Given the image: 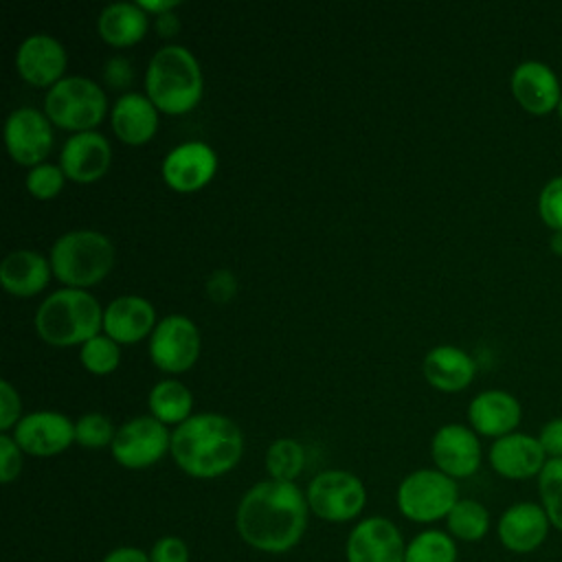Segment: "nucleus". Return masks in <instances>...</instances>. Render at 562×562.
<instances>
[{
	"label": "nucleus",
	"instance_id": "f257e3e1",
	"mask_svg": "<svg viewBox=\"0 0 562 562\" xmlns=\"http://www.w3.org/2000/svg\"><path fill=\"white\" fill-rule=\"evenodd\" d=\"M307 514L305 492L296 483L266 479L241 496L235 527L248 547L263 553H285L303 538Z\"/></svg>",
	"mask_w": 562,
	"mask_h": 562
},
{
	"label": "nucleus",
	"instance_id": "f03ea898",
	"mask_svg": "<svg viewBox=\"0 0 562 562\" xmlns=\"http://www.w3.org/2000/svg\"><path fill=\"white\" fill-rule=\"evenodd\" d=\"M176 465L193 479L228 474L244 454L241 428L222 413H195L171 430Z\"/></svg>",
	"mask_w": 562,
	"mask_h": 562
},
{
	"label": "nucleus",
	"instance_id": "7ed1b4c3",
	"mask_svg": "<svg viewBox=\"0 0 562 562\" xmlns=\"http://www.w3.org/2000/svg\"><path fill=\"white\" fill-rule=\"evenodd\" d=\"M145 94L169 116H182L198 108L204 94V75L198 57L182 44L158 48L145 70Z\"/></svg>",
	"mask_w": 562,
	"mask_h": 562
},
{
	"label": "nucleus",
	"instance_id": "20e7f679",
	"mask_svg": "<svg viewBox=\"0 0 562 562\" xmlns=\"http://www.w3.org/2000/svg\"><path fill=\"white\" fill-rule=\"evenodd\" d=\"M35 331L53 347H81L103 331V307L88 290L59 288L40 303Z\"/></svg>",
	"mask_w": 562,
	"mask_h": 562
},
{
	"label": "nucleus",
	"instance_id": "39448f33",
	"mask_svg": "<svg viewBox=\"0 0 562 562\" xmlns=\"http://www.w3.org/2000/svg\"><path fill=\"white\" fill-rule=\"evenodd\" d=\"M112 239L94 228H72L55 239L48 259L53 277L64 288L88 290L99 285L114 268Z\"/></svg>",
	"mask_w": 562,
	"mask_h": 562
},
{
	"label": "nucleus",
	"instance_id": "423d86ee",
	"mask_svg": "<svg viewBox=\"0 0 562 562\" xmlns=\"http://www.w3.org/2000/svg\"><path fill=\"white\" fill-rule=\"evenodd\" d=\"M44 114L59 130L92 132L108 114V94L94 79L70 75L46 90Z\"/></svg>",
	"mask_w": 562,
	"mask_h": 562
},
{
	"label": "nucleus",
	"instance_id": "0eeeda50",
	"mask_svg": "<svg viewBox=\"0 0 562 562\" xmlns=\"http://www.w3.org/2000/svg\"><path fill=\"white\" fill-rule=\"evenodd\" d=\"M459 501V485L437 468H422L406 474L395 492L397 509L404 518L430 525L446 520Z\"/></svg>",
	"mask_w": 562,
	"mask_h": 562
},
{
	"label": "nucleus",
	"instance_id": "6e6552de",
	"mask_svg": "<svg viewBox=\"0 0 562 562\" xmlns=\"http://www.w3.org/2000/svg\"><path fill=\"white\" fill-rule=\"evenodd\" d=\"M305 498L316 518L325 522H349L362 514L367 487L353 472L323 470L310 481Z\"/></svg>",
	"mask_w": 562,
	"mask_h": 562
},
{
	"label": "nucleus",
	"instance_id": "1a4fd4ad",
	"mask_svg": "<svg viewBox=\"0 0 562 562\" xmlns=\"http://www.w3.org/2000/svg\"><path fill=\"white\" fill-rule=\"evenodd\" d=\"M149 360L162 373L189 371L202 351L198 325L184 314H167L158 321L149 336Z\"/></svg>",
	"mask_w": 562,
	"mask_h": 562
},
{
	"label": "nucleus",
	"instance_id": "9d476101",
	"mask_svg": "<svg viewBox=\"0 0 562 562\" xmlns=\"http://www.w3.org/2000/svg\"><path fill=\"white\" fill-rule=\"evenodd\" d=\"M112 459L125 470H145L171 452V432L151 415H138L116 428Z\"/></svg>",
	"mask_w": 562,
	"mask_h": 562
},
{
	"label": "nucleus",
	"instance_id": "9b49d317",
	"mask_svg": "<svg viewBox=\"0 0 562 562\" xmlns=\"http://www.w3.org/2000/svg\"><path fill=\"white\" fill-rule=\"evenodd\" d=\"M53 127L44 112L31 105L15 108L4 121V147L13 162L29 169L46 162L55 143Z\"/></svg>",
	"mask_w": 562,
	"mask_h": 562
},
{
	"label": "nucleus",
	"instance_id": "f8f14e48",
	"mask_svg": "<svg viewBox=\"0 0 562 562\" xmlns=\"http://www.w3.org/2000/svg\"><path fill=\"white\" fill-rule=\"evenodd\" d=\"M165 184L176 193H195L217 173V154L204 140H187L167 151L160 165Z\"/></svg>",
	"mask_w": 562,
	"mask_h": 562
},
{
	"label": "nucleus",
	"instance_id": "ddd939ff",
	"mask_svg": "<svg viewBox=\"0 0 562 562\" xmlns=\"http://www.w3.org/2000/svg\"><path fill=\"white\" fill-rule=\"evenodd\" d=\"M430 457L439 472L457 481L476 474L483 450L479 435L470 426L443 424L430 439Z\"/></svg>",
	"mask_w": 562,
	"mask_h": 562
},
{
	"label": "nucleus",
	"instance_id": "4468645a",
	"mask_svg": "<svg viewBox=\"0 0 562 562\" xmlns=\"http://www.w3.org/2000/svg\"><path fill=\"white\" fill-rule=\"evenodd\" d=\"M406 544L393 520L369 516L356 522L345 542L347 562H404Z\"/></svg>",
	"mask_w": 562,
	"mask_h": 562
},
{
	"label": "nucleus",
	"instance_id": "2eb2a0df",
	"mask_svg": "<svg viewBox=\"0 0 562 562\" xmlns=\"http://www.w3.org/2000/svg\"><path fill=\"white\" fill-rule=\"evenodd\" d=\"M68 55L64 44L48 33H33L24 37L15 50L18 75L35 88H53L66 75Z\"/></svg>",
	"mask_w": 562,
	"mask_h": 562
},
{
	"label": "nucleus",
	"instance_id": "dca6fc26",
	"mask_svg": "<svg viewBox=\"0 0 562 562\" xmlns=\"http://www.w3.org/2000/svg\"><path fill=\"white\" fill-rule=\"evenodd\" d=\"M13 439L24 454L55 457L75 443V422L57 411H35L18 422Z\"/></svg>",
	"mask_w": 562,
	"mask_h": 562
},
{
	"label": "nucleus",
	"instance_id": "f3484780",
	"mask_svg": "<svg viewBox=\"0 0 562 562\" xmlns=\"http://www.w3.org/2000/svg\"><path fill=\"white\" fill-rule=\"evenodd\" d=\"M549 531L551 520L542 505L533 501H518L509 505L496 522L498 542L516 555H527L540 549L549 538Z\"/></svg>",
	"mask_w": 562,
	"mask_h": 562
},
{
	"label": "nucleus",
	"instance_id": "a211bd4d",
	"mask_svg": "<svg viewBox=\"0 0 562 562\" xmlns=\"http://www.w3.org/2000/svg\"><path fill=\"white\" fill-rule=\"evenodd\" d=\"M110 165V140L97 130L72 134L59 151V167L64 169L66 178L77 184H92L101 180L108 173Z\"/></svg>",
	"mask_w": 562,
	"mask_h": 562
},
{
	"label": "nucleus",
	"instance_id": "6ab92c4d",
	"mask_svg": "<svg viewBox=\"0 0 562 562\" xmlns=\"http://www.w3.org/2000/svg\"><path fill=\"white\" fill-rule=\"evenodd\" d=\"M487 459L492 470L509 481L533 479L549 461L538 437H531L527 432H509L501 439H494Z\"/></svg>",
	"mask_w": 562,
	"mask_h": 562
},
{
	"label": "nucleus",
	"instance_id": "aec40b11",
	"mask_svg": "<svg viewBox=\"0 0 562 562\" xmlns=\"http://www.w3.org/2000/svg\"><path fill=\"white\" fill-rule=\"evenodd\" d=\"M509 90L518 105L536 116L558 110V103L562 99L555 72L547 64L533 59L522 61L514 68L509 77Z\"/></svg>",
	"mask_w": 562,
	"mask_h": 562
},
{
	"label": "nucleus",
	"instance_id": "412c9836",
	"mask_svg": "<svg viewBox=\"0 0 562 562\" xmlns=\"http://www.w3.org/2000/svg\"><path fill=\"white\" fill-rule=\"evenodd\" d=\"M156 325L154 305L138 294L116 296L103 310V334L119 345H136L149 338Z\"/></svg>",
	"mask_w": 562,
	"mask_h": 562
},
{
	"label": "nucleus",
	"instance_id": "4be33fe9",
	"mask_svg": "<svg viewBox=\"0 0 562 562\" xmlns=\"http://www.w3.org/2000/svg\"><path fill=\"white\" fill-rule=\"evenodd\" d=\"M522 417L520 402L501 389L481 391L468 406V422L476 435L501 439L516 432Z\"/></svg>",
	"mask_w": 562,
	"mask_h": 562
},
{
	"label": "nucleus",
	"instance_id": "5701e85b",
	"mask_svg": "<svg viewBox=\"0 0 562 562\" xmlns=\"http://www.w3.org/2000/svg\"><path fill=\"white\" fill-rule=\"evenodd\" d=\"M158 108L140 92H123L110 108L114 136L132 147L147 145L158 132Z\"/></svg>",
	"mask_w": 562,
	"mask_h": 562
},
{
	"label": "nucleus",
	"instance_id": "b1692460",
	"mask_svg": "<svg viewBox=\"0 0 562 562\" xmlns=\"http://www.w3.org/2000/svg\"><path fill=\"white\" fill-rule=\"evenodd\" d=\"M426 382L441 393H459L468 389L476 375L474 358L454 345H437L422 360Z\"/></svg>",
	"mask_w": 562,
	"mask_h": 562
},
{
	"label": "nucleus",
	"instance_id": "393cba45",
	"mask_svg": "<svg viewBox=\"0 0 562 562\" xmlns=\"http://www.w3.org/2000/svg\"><path fill=\"white\" fill-rule=\"evenodd\" d=\"M50 274H53L50 259H46L44 255L31 248L11 250L0 263L2 288L4 292L18 299H31L42 290H46Z\"/></svg>",
	"mask_w": 562,
	"mask_h": 562
},
{
	"label": "nucleus",
	"instance_id": "a878e982",
	"mask_svg": "<svg viewBox=\"0 0 562 562\" xmlns=\"http://www.w3.org/2000/svg\"><path fill=\"white\" fill-rule=\"evenodd\" d=\"M149 31V15L136 2L105 4L97 18L99 37L112 48H130Z\"/></svg>",
	"mask_w": 562,
	"mask_h": 562
},
{
	"label": "nucleus",
	"instance_id": "bb28decb",
	"mask_svg": "<svg viewBox=\"0 0 562 562\" xmlns=\"http://www.w3.org/2000/svg\"><path fill=\"white\" fill-rule=\"evenodd\" d=\"M149 415L165 426H180L193 413V393L176 378L156 382L147 395Z\"/></svg>",
	"mask_w": 562,
	"mask_h": 562
},
{
	"label": "nucleus",
	"instance_id": "cd10ccee",
	"mask_svg": "<svg viewBox=\"0 0 562 562\" xmlns=\"http://www.w3.org/2000/svg\"><path fill=\"white\" fill-rule=\"evenodd\" d=\"M448 533L461 542H479L492 527L490 512L474 498H459L446 518Z\"/></svg>",
	"mask_w": 562,
	"mask_h": 562
},
{
	"label": "nucleus",
	"instance_id": "c85d7f7f",
	"mask_svg": "<svg viewBox=\"0 0 562 562\" xmlns=\"http://www.w3.org/2000/svg\"><path fill=\"white\" fill-rule=\"evenodd\" d=\"M263 463L270 479L294 483L305 468V448L292 437L274 439L266 450Z\"/></svg>",
	"mask_w": 562,
	"mask_h": 562
},
{
	"label": "nucleus",
	"instance_id": "c756f323",
	"mask_svg": "<svg viewBox=\"0 0 562 562\" xmlns=\"http://www.w3.org/2000/svg\"><path fill=\"white\" fill-rule=\"evenodd\" d=\"M457 540L441 529L419 531L404 553V562H457Z\"/></svg>",
	"mask_w": 562,
	"mask_h": 562
},
{
	"label": "nucleus",
	"instance_id": "7c9ffc66",
	"mask_svg": "<svg viewBox=\"0 0 562 562\" xmlns=\"http://www.w3.org/2000/svg\"><path fill=\"white\" fill-rule=\"evenodd\" d=\"M79 362L92 375H110L121 364V345L101 331L79 347Z\"/></svg>",
	"mask_w": 562,
	"mask_h": 562
},
{
	"label": "nucleus",
	"instance_id": "2f4dec72",
	"mask_svg": "<svg viewBox=\"0 0 562 562\" xmlns=\"http://www.w3.org/2000/svg\"><path fill=\"white\" fill-rule=\"evenodd\" d=\"M538 494L551 527L562 531V459H549L544 463L538 474Z\"/></svg>",
	"mask_w": 562,
	"mask_h": 562
},
{
	"label": "nucleus",
	"instance_id": "473e14b6",
	"mask_svg": "<svg viewBox=\"0 0 562 562\" xmlns=\"http://www.w3.org/2000/svg\"><path fill=\"white\" fill-rule=\"evenodd\" d=\"M116 435V428L112 426L110 417L103 413H83L75 422V443L88 450H99L105 446H112Z\"/></svg>",
	"mask_w": 562,
	"mask_h": 562
},
{
	"label": "nucleus",
	"instance_id": "72a5a7b5",
	"mask_svg": "<svg viewBox=\"0 0 562 562\" xmlns=\"http://www.w3.org/2000/svg\"><path fill=\"white\" fill-rule=\"evenodd\" d=\"M66 180L68 178L59 165L42 162V165L29 169L24 184H26V191L31 193V198L46 202V200H55L61 193Z\"/></svg>",
	"mask_w": 562,
	"mask_h": 562
},
{
	"label": "nucleus",
	"instance_id": "f704fd0d",
	"mask_svg": "<svg viewBox=\"0 0 562 562\" xmlns=\"http://www.w3.org/2000/svg\"><path fill=\"white\" fill-rule=\"evenodd\" d=\"M538 213L551 231H562V176L551 178L538 195Z\"/></svg>",
	"mask_w": 562,
	"mask_h": 562
},
{
	"label": "nucleus",
	"instance_id": "c9c22d12",
	"mask_svg": "<svg viewBox=\"0 0 562 562\" xmlns=\"http://www.w3.org/2000/svg\"><path fill=\"white\" fill-rule=\"evenodd\" d=\"M22 463H24L22 448L15 443L13 435L2 432L0 435V481L4 485L13 483L22 472Z\"/></svg>",
	"mask_w": 562,
	"mask_h": 562
},
{
	"label": "nucleus",
	"instance_id": "e433bc0d",
	"mask_svg": "<svg viewBox=\"0 0 562 562\" xmlns=\"http://www.w3.org/2000/svg\"><path fill=\"white\" fill-rule=\"evenodd\" d=\"M22 397L9 380H0V430L9 432L22 419Z\"/></svg>",
	"mask_w": 562,
	"mask_h": 562
},
{
	"label": "nucleus",
	"instance_id": "4c0bfd02",
	"mask_svg": "<svg viewBox=\"0 0 562 562\" xmlns=\"http://www.w3.org/2000/svg\"><path fill=\"white\" fill-rule=\"evenodd\" d=\"M134 81V66L127 57L114 55L103 64V83L110 90H127Z\"/></svg>",
	"mask_w": 562,
	"mask_h": 562
},
{
	"label": "nucleus",
	"instance_id": "58836bf2",
	"mask_svg": "<svg viewBox=\"0 0 562 562\" xmlns=\"http://www.w3.org/2000/svg\"><path fill=\"white\" fill-rule=\"evenodd\" d=\"M151 562H189V547L178 536H162L149 551Z\"/></svg>",
	"mask_w": 562,
	"mask_h": 562
},
{
	"label": "nucleus",
	"instance_id": "ea45409f",
	"mask_svg": "<svg viewBox=\"0 0 562 562\" xmlns=\"http://www.w3.org/2000/svg\"><path fill=\"white\" fill-rule=\"evenodd\" d=\"M237 294V279L231 270H215L206 279V296L213 303H228Z\"/></svg>",
	"mask_w": 562,
	"mask_h": 562
},
{
	"label": "nucleus",
	"instance_id": "a19ab883",
	"mask_svg": "<svg viewBox=\"0 0 562 562\" xmlns=\"http://www.w3.org/2000/svg\"><path fill=\"white\" fill-rule=\"evenodd\" d=\"M538 441H540L547 459H562V417L549 419L542 426Z\"/></svg>",
	"mask_w": 562,
	"mask_h": 562
},
{
	"label": "nucleus",
	"instance_id": "79ce46f5",
	"mask_svg": "<svg viewBox=\"0 0 562 562\" xmlns=\"http://www.w3.org/2000/svg\"><path fill=\"white\" fill-rule=\"evenodd\" d=\"M101 562H151L149 553L138 547H116L103 555Z\"/></svg>",
	"mask_w": 562,
	"mask_h": 562
},
{
	"label": "nucleus",
	"instance_id": "37998d69",
	"mask_svg": "<svg viewBox=\"0 0 562 562\" xmlns=\"http://www.w3.org/2000/svg\"><path fill=\"white\" fill-rule=\"evenodd\" d=\"M154 29H156L158 37L171 40V37H176V33L180 31V20H178V15L171 11V13L158 15L156 22H154Z\"/></svg>",
	"mask_w": 562,
	"mask_h": 562
},
{
	"label": "nucleus",
	"instance_id": "c03bdc74",
	"mask_svg": "<svg viewBox=\"0 0 562 562\" xmlns=\"http://www.w3.org/2000/svg\"><path fill=\"white\" fill-rule=\"evenodd\" d=\"M136 4L147 13V15H165V13H171L180 7L178 0H136Z\"/></svg>",
	"mask_w": 562,
	"mask_h": 562
},
{
	"label": "nucleus",
	"instance_id": "a18cd8bd",
	"mask_svg": "<svg viewBox=\"0 0 562 562\" xmlns=\"http://www.w3.org/2000/svg\"><path fill=\"white\" fill-rule=\"evenodd\" d=\"M549 246H551V250H553L555 255L562 257V231H553V233H551Z\"/></svg>",
	"mask_w": 562,
	"mask_h": 562
},
{
	"label": "nucleus",
	"instance_id": "49530a36",
	"mask_svg": "<svg viewBox=\"0 0 562 562\" xmlns=\"http://www.w3.org/2000/svg\"><path fill=\"white\" fill-rule=\"evenodd\" d=\"M558 116L562 119V99H560V103H558Z\"/></svg>",
	"mask_w": 562,
	"mask_h": 562
}]
</instances>
